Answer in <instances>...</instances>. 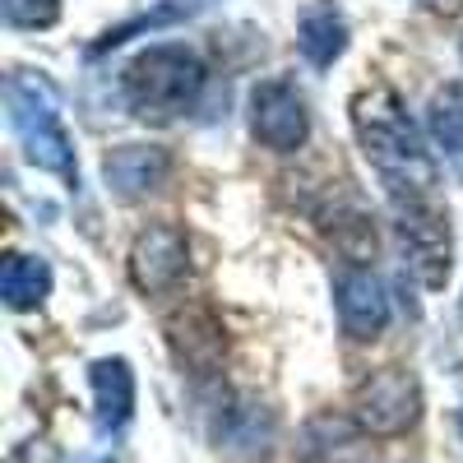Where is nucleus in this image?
Wrapping results in <instances>:
<instances>
[{"mask_svg": "<svg viewBox=\"0 0 463 463\" xmlns=\"http://www.w3.org/2000/svg\"><path fill=\"white\" fill-rule=\"evenodd\" d=\"M427 126H431V135H436V144L445 153L463 158V84H454V89H445V93L431 98Z\"/></svg>", "mask_w": 463, "mask_h": 463, "instance_id": "obj_13", "label": "nucleus"}, {"mask_svg": "<svg viewBox=\"0 0 463 463\" xmlns=\"http://www.w3.org/2000/svg\"><path fill=\"white\" fill-rule=\"evenodd\" d=\"M353 130L366 163L384 181L390 200H431L440 185V167L427 153V139L412 126L403 98L390 84H371L353 98Z\"/></svg>", "mask_w": 463, "mask_h": 463, "instance_id": "obj_1", "label": "nucleus"}, {"mask_svg": "<svg viewBox=\"0 0 463 463\" xmlns=\"http://www.w3.org/2000/svg\"><path fill=\"white\" fill-rule=\"evenodd\" d=\"M5 107L10 126L24 144V158L43 172L65 176L70 185H80V163H74V144L61 126V93L43 70H14L5 80Z\"/></svg>", "mask_w": 463, "mask_h": 463, "instance_id": "obj_2", "label": "nucleus"}, {"mask_svg": "<svg viewBox=\"0 0 463 463\" xmlns=\"http://www.w3.org/2000/svg\"><path fill=\"white\" fill-rule=\"evenodd\" d=\"M167 172H172V158H167V148H158V144H121V148H111L107 163H102L107 185L121 200L153 195V190L167 181Z\"/></svg>", "mask_w": 463, "mask_h": 463, "instance_id": "obj_9", "label": "nucleus"}, {"mask_svg": "<svg viewBox=\"0 0 463 463\" xmlns=\"http://www.w3.org/2000/svg\"><path fill=\"white\" fill-rule=\"evenodd\" d=\"M84 463H111V458H84Z\"/></svg>", "mask_w": 463, "mask_h": 463, "instance_id": "obj_17", "label": "nucleus"}, {"mask_svg": "<svg viewBox=\"0 0 463 463\" xmlns=\"http://www.w3.org/2000/svg\"><path fill=\"white\" fill-rule=\"evenodd\" d=\"M121 89L139 121L167 126L195 107V98L204 89V61L181 43H158L126 65Z\"/></svg>", "mask_w": 463, "mask_h": 463, "instance_id": "obj_3", "label": "nucleus"}, {"mask_svg": "<svg viewBox=\"0 0 463 463\" xmlns=\"http://www.w3.org/2000/svg\"><path fill=\"white\" fill-rule=\"evenodd\" d=\"M204 5V0H167L163 10H153V14H139V19H130V24H121V28H111L102 43L93 47V52H111V47H121L130 33H139V28H163V24H172V19H185V14H195Z\"/></svg>", "mask_w": 463, "mask_h": 463, "instance_id": "obj_14", "label": "nucleus"}, {"mask_svg": "<svg viewBox=\"0 0 463 463\" xmlns=\"http://www.w3.org/2000/svg\"><path fill=\"white\" fill-rule=\"evenodd\" d=\"M421 417V384L403 366L371 371L353 394V421L371 436H403Z\"/></svg>", "mask_w": 463, "mask_h": 463, "instance_id": "obj_4", "label": "nucleus"}, {"mask_svg": "<svg viewBox=\"0 0 463 463\" xmlns=\"http://www.w3.org/2000/svg\"><path fill=\"white\" fill-rule=\"evenodd\" d=\"M190 269V241L185 232L172 227V222H153L144 227L135 246H130V283L148 297L158 292H172Z\"/></svg>", "mask_w": 463, "mask_h": 463, "instance_id": "obj_7", "label": "nucleus"}, {"mask_svg": "<svg viewBox=\"0 0 463 463\" xmlns=\"http://www.w3.org/2000/svg\"><path fill=\"white\" fill-rule=\"evenodd\" d=\"M93 384V427L102 436H116L135 412V371L126 357H98L89 366Z\"/></svg>", "mask_w": 463, "mask_h": 463, "instance_id": "obj_10", "label": "nucleus"}, {"mask_svg": "<svg viewBox=\"0 0 463 463\" xmlns=\"http://www.w3.org/2000/svg\"><path fill=\"white\" fill-rule=\"evenodd\" d=\"M10 28H52L61 19V0H0Z\"/></svg>", "mask_w": 463, "mask_h": 463, "instance_id": "obj_15", "label": "nucleus"}, {"mask_svg": "<svg viewBox=\"0 0 463 463\" xmlns=\"http://www.w3.org/2000/svg\"><path fill=\"white\" fill-rule=\"evenodd\" d=\"M334 306H338V325L347 338H375L384 325H390V292H384V283L371 274V269L362 264H347L338 269L334 279Z\"/></svg>", "mask_w": 463, "mask_h": 463, "instance_id": "obj_8", "label": "nucleus"}, {"mask_svg": "<svg viewBox=\"0 0 463 463\" xmlns=\"http://www.w3.org/2000/svg\"><path fill=\"white\" fill-rule=\"evenodd\" d=\"M394 204V227H399V246L408 269L427 283V288H445L449 279V213L431 200H390Z\"/></svg>", "mask_w": 463, "mask_h": 463, "instance_id": "obj_5", "label": "nucleus"}, {"mask_svg": "<svg viewBox=\"0 0 463 463\" xmlns=\"http://www.w3.org/2000/svg\"><path fill=\"white\" fill-rule=\"evenodd\" d=\"M250 135L274 148V153H297L311 135V111L292 80H264L250 93Z\"/></svg>", "mask_w": 463, "mask_h": 463, "instance_id": "obj_6", "label": "nucleus"}, {"mask_svg": "<svg viewBox=\"0 0 463 463\" xmlns=\"http://www.w3.org/2000/svg\"><path fill=\"white\" fill-rule=\"evenodd\" d=\"M458 320H463V301H458Z\"/></svg>", "mask_w": 463, "mask_h": 463, "instance_id": "obj_19", "label": "nucleus"}, {"mask_svg": "<svg viewBox=\"0 0 463 463\" xmlns=\"http://www.w3.org/2000/svg\"><path fill=\"white\" fill-rule=\"evenodd\" d=\"M458 436H463V408H458Z\"/></svg>", "mask_w": 463, "mask_h": 463, "instance_id": "obj_16", "label": "nucleus"}, {"mask_svg": "<svg viewBox=\"0 0 463 463\" xmlns=\"http://www.w3.org/2000/svg\"><path fill=\"white\" fill-rule=\"evenodd\" d=\"M52 292V269L37 255H5V269H0V297H5L10 311H28Z\"/></svg>", "mask_w": 463, "mask_h": 463, "instance_id": "obj_12", "label": "nucleus"}, {"mask_svg": "<svg viewBox=\"0 0 463 463\" xmlns=\"http://www.w3.org/2000/svg\"><path fill=\"white\" fill-rule=\"evenodd\" d=\"M458 56H463V37H458Z\"/></svg>", "mask_w": 463, "mask_h": 463, "instance_id": "obj_18", "label": "nucleus"}, {"mask_svg": "<svg viewBox=\"0 0 463 463\" xmlns=\"http://www.w3.org/2000/svg\"><path fill=\"white\" fill-rule=\"evenodd\" d=\"M297 47L316 70H329L347 52V19L334 0H311L297 24Z\"/></svg>", "mask_w": 463, "mask_h": 463, "instance_id": "obj_11", "label": "nucleus"}]
</instances>
